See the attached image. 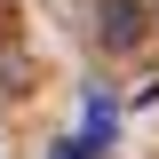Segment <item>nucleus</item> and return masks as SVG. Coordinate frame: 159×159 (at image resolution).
<instances>
[{
    "mask_svg": "<svg viewBox=\"0 0 159 159\" xmlns=\"http://www.w3.org/2000/svg\"><path fill=\"white\" fill-rule=\"evenodd\" d=\"M143 32H151V0H96V40L111 56L143 48Z\"/></svg>",
    "mask_w": 159,
    "mask_h": 159,
    "instance_id": "nucleus-1",
    "label": "nucleus"
}]
</instances>
